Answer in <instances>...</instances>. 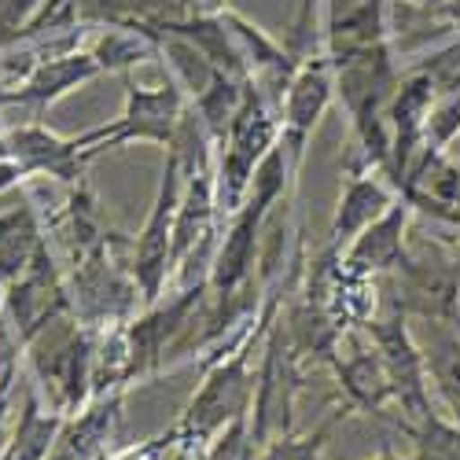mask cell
Returning a JSON list of instances; mask_svg holds the SVG:
<instances>
[{"mask_svg":"<svg viewBox=\"0 0 460 460\" xmlns=\"http://www.w3.org/2000/svg\"><path fill=\"white\" fill-rule=\"evenodd\" d=\"M295 181L298 177L288 166L284 147L277 144L270 155L261 159L243 207L236 214H228V228L217 240V251H214V261H210V277H207V298L210 302H228V298H236L243 288H251L265 221H270L273 207L295 188Z\"/></svg>","mask_w":460,"mask_h":460,"instance_id":"obj_1","label":"cell"},{"mask_svg":"<svg viewBox=\"0 0 460 460\" xmlns=\"http://www.w3.org/2000/svg\"><path fill=\"white\" fill-rule=\"evenodd\" d=\"M332 70H335V96L354 126L361 159L387 177V170H391L387 103L402 82L394 41H383V45H372V49H361L350 56H335Z\"/></svg>","mask_w":460,"mask_h":460,"instance_id":"obj_2","label":"cell"},{"mask_svg":"<svg viewBox=\"0 0 460 460\" xmlns=\"http://www.w3.org/2000/svg\"><path fill=\"white\" fill-rule=\"evenodd\" d=\"M270 332V328H265ZM261 335H254L251 342H243L240 350H233L228 358L214 361L210 368H203V383L199 391L191 394V402L184 405V412L177 416L173 431V449L181 460H199L217 435H225L236 420L251 416L254 405V372H251V358L261 347Z\"/></svg>","mask_w":460,"mask_h":460,"instance_id":"obj_3","label":"cell"},{"mask_svg":"<svg viewBox=\"0 0 460 460\" xmlns=\"http://www.w3.org/2000/svg\"><path fill=\"white\" fill-rule=\"evenodd\" d=\"M280 144V107L254 82H247L240 111L233 114L225 140L217 144V207L221 214H236L251 191V181L261 159Z\"/></svg>","mask_w":460,"mask_h":460,"instance_id":"obj_4","label":"cell"},{"mask_svg":"<svg viewBox=\"0 0 460 460\" xmlns=\"http://www.w3.org/2000/svg\"><path fill=\"white\" fill-rule=\"evenodd\" d=\"M96 339L100 332L66 321L63 332L37 335L26 354L33 368L37 391H45V405L59 416H78L93 402V368H96Z\"/></svg>","mask_w":460,"mask_h":460,"instance_id":"obj_5","label":"cell"},{"mask_svg":"<svg viewBox=\"0 0 460 460\" xmlns=\"http://www.w3.org/2000/svg\"><path fill=\"white\" fill-rule=\"evenodd\" d=\"M207 302V280L181 284V291L163 295L159 302L144 305V314L126 321L129 339V387L140 379H151L166 361H173L181 339L188 335L191 321Z\"/></svg>","mask_w":460,"mask_h":460,"instance_id":"obj_6","label":"cell"},{"mask_svg":"<svg viewBox=\"0 0 460 460\" xmlns=\"http://www.w3.org/2000/svg\"><path fill=\"white\" fill-rule=\"evenodd\" d=\"M181 188H184L181 159H177V151H166V166H163L155 203H151V214L137 233L133 258H129L133 280L140 288L144 305L159 302L173 280V225H177V207H181Z\"/></svg>","mask_w":460,"mask_h":460,"instance_id":"obj_7","label":"cell"},{"mask_svg":"<svg viewBox=\"0 0 460 460\" xmlns=\"http://www.w3.org/2000/svg\"><path fill=\"white\" fill-rule=\"evenodd\" d=\"M107 151L103 126L78 137H56L41 122H22L4 133V155L22 166L26 177H52L59 184H82L85 166Z\"/></svg>","mask_w":460,"mask_h":460,"instance_id":"obj_8","label":"cell"},{"mask_svg":"<svg viewBox=\"0 0 460 460\" xmlns=\"http://www.w3.org/2000/svg\"><path fill=\"white\" fill-rule=\"evenodd\" d=\"M4 317L12 321L22 350L41 332H49L52 324L74 317L66 273H63V265L56 261V247L49 240H45L41 251L33 254L26 273L19 280L4 284Z\"/></svg>","mask_w":460,"mask_h":460,"instance_id":"obj_9","label":"cell"},{"mask_svg":"<svg viewBox=\"0 0 460 460\" xmlns=\"http://www.w3.org/2000/svg\"><path fill=\"white\" fill-rule=\"evenodd\" d=\"M332 100H335V70L321 49L295 66L288 93L280 100V147H284L288 166L295 177L302 170L310 137H314L317 122L324 119V111L332 107Z\"/></svg>","mask_w":460,"mask_h":460,"instance_id":"obj_10","label":"cell"},{"mask_svg":"<svg viewBox=\"0 0 460 460\" xmlns=\"http://www.w3.org/2000/svg\"><path fill=\"white\" fill-rule=\"evenodd\" d=\"M368 335H372V347L379 350L383 365L391 372L394 402L405 412V424H420V420L431 416L435 409L428 398V361L405 324V305L394 302L387 314H376L368 321Z\"/></svg>","mask_w":460,"mask_h":460,"instance_id":"obj_11","label":"cell"},{"mask_svg":"<svg viewBox=\"0 0 460 460\" xmlns=\"http://www.w3.org/2000/svg\"><path fill=\"white\" fill-rule=\"evenodd\" d=\"M191 96L188 89L166 74L163 85H133L126 82V107L114 122L103 126L107 133V151L122 147V144H163L170 147L177 137V126L184 119Z\"/></svg>","mask_w":460,"mask_h":460,"instance_id":"obj_12","label":"cell"},{"mask_svg":"<svg viewBox=\"0 0 460 460\" xmlns=\"http://www.w3.org/2000/svg\"><path fill=\"white\" fill-rule=\"evenodd\" d=\"M398 188L383 177L376 166H368L361 159V151L347 159V181H342V196L328 228V247L332 251H347L354 236H361L365 228L383 217L394 203H398Z\"/></svg>","mask_w":460,"mask_h":460,"instance_id":"obj_13","label":"cell"},{"mask_svg":"<svg viewBox=\"0 0 460 460\" xmlns=\"http://www.w3.org/2000/svg\"><path fill=\"white\" fill-rule=\"evenodd\" d=\"M394 0H324V56H350L372 45L391 41Z\"/></svg>","mask_w":460,"mask_h":460,"instance_id":"obj_14","label":"cell"},{"mask_svg":"<svg viewBox=\"0 0 460 460\" xmlns=\"http://www.w3.org/2000/svg\"><path fill=\"white\" fill-rule=\"evenodd\" d=\"M96 74H103V70H100V63L93 59L89 49H74V52L52 56L45 63H37L19 85L0 93V107H30L33 119H37L45 107L63 100L70 89L93 82Z\"/></svg>","mask_w":460,"mask_h":460,"instance_id":"obj_15","label":"cell"},{"mask_svg":"<svg viewBox=\"0 0 460 460\" xmlns=\"http://www.w3.org/2000/svg\"><path fill=\"white\" fill-rule=\"evenodd\" d=\"M409 199H398L383 217H376L361 236L350 240V247L342 251V265L358 277H376L398 270L405 261V228H409Z\"/></svg>","mask_w":460,"mask_h":460,"instance_id":"obj_16","label":"cell"},{"mask_svg":"<svg viewBox=\"0 0 460 460\" xmlns=\"http://www.w3.org/2000/svg\"><path fill=\"white\" fill-rule=\"evenodd\" d=\"M126 391H111L93 398L78 416H66V424L49 453V460H96L107 453V442L119 428Z\"/></svg>","mask_w":460,"mask_h":460,"instance_id":"obj_17","label":"cell"},{"mask_svg":"<svg viewBox=\"0 0 460 460\" xmlns=\"http://www.w3.org/2000/svg\"><path fill=\"white\" fill-rule=\"evenodd\" d=\"M332 365H335L342 394L350 398L354 409L383 412V409L394 402L391 372H387V365H383V358H379L376 347H361V342H358V347L347 358H335Z\"/></svg>","mask_w":460,"mask_h":460,"instance_id":"obj_18","label":"cell"},{"mask_svg":"<svg viewBox=\"0 0 460 460\" xmlns=\"http://www.w3.org/2000/svg\"><path fill=\"white\" fill-rule=\"evenodd\" d=\"M45 217L33 207V199L0 214V288L30 270L33 254L45 247Z\"/></svg>","mask_w":460,"mask_h":460,"instance_id":"obj_19","label":"cell"},{"mask_svg":"<svg viewBox=\"0 0 460 460\" xmlns=\"http://www.w3.org/2000/svg\"><path fill=\"white\" fill-rule=\"evenodd\" d=\"M63 424H66V416H59L56 409L45 405L37 383L26 387L22 391V405H19V420H15L8 449H4L8 460H49Z\"/></svg>","mask_w":460,"mask_h":460,"instance_id":"obj_20","label":"cell"},{"mask_svg":"<svg viewBox=\"0 0 460 460\" xmlns=\"http://www.w3.org/2000/svg\"><path fill=\"white\" fill-rule=\"evenodd\" d=\"M188 19L184 0H82V22L93 30L107 26H147L166 30L170 22Z\"/></svg>","mask_w":460,"mask_h":460,"instance_id":"obj_21","label":"cell"},{"mask_svg":"<svg viewBox=\"0 0 460 460\" xmlns=\"http://www.w3.org/2000/svg\"><path fill=\"white\" fill-rule=\"evenodd\" d=\"M89 52L103 74H129L144 59H155L163 52V33L147 26H107Z\"/></svg>","mask_w":460,"mask_h":460,"instance_id":"obj_22","label":"cell"},{"mask_svg":"<svg viewBox=\"0 0 460 460\" xmlns=\"http://www.w3.org/2000/svg\"><path fill=\"white\" fill-rule=\"evenodd\" d=\"M402 199H409V207H416V210L460 228V166L442 155L438 163L428 166L420 184L409 188Z\"/></svg>","mask_w":460,"mask_h":460,"instance_id":"obj_23","label":"cell"},{"mask_svg":"<svg viewBox=\"0 0 460 460\" xmlns=\"http://www.w3.org/2000/svg\"><path fill=\"white\" fill-rule=\"evenodd\" d=\"M243 89H247V82L228 78V74H214V82L203 93L191 96V107H196L199 122L207 126V133L214 137V144H221L225 133H228V126H233V114L240 111Z\"/></svg>","mask_w":460,"mask_h":460,"instance_id":"obj_24","label":"cell"},{"mask_svg":"<svg viewBox=\"0 0 460 460\" xmlns=\"http://www.w3.org/2000/svg\"><path fill=\"white\" fill-rule=\"evenodd\" d=\"M342 416H347L342 409H332L310 435H291V431L277 435V438H270L261 446V453L254 460H321L324 456V442L332 438V431H335V424Z\"/></svg>","mask_w":460,"mask_h":460,"instance_id":"obj_25","label":"cell"},{"mask_svg":"<svg viewBox=\"0 0 460 460\" xmlns=\"http://www.w3.org/2000/svg\"><path fill=\"white\" fill-rule=\"evenodd\" d=\"M405 428L416 442L412 460H460V424H453V420L431 412L420 424H405Z\"/></svg>","mask_w":460,"mask_h":460,"instance_id":"obj_26","label":"cell"},{"mask_svg":"<svg viewBox=\"0 0 460 460\" xmlns=\"http://www.w3.org/2000/svg\"><path fill=\"white\" fill-rule=\"evenodd\" d=\"M424 361H428V376H435V383H438L442 398L460 416V342L442 335L435 347L424 354Z\"/></svg>","mask_w":460,"mask_h":460,"instance_id":"obj_27","label":"cell"},{"mask_svg":"<svg viewBox=\"0 0 460 460\" xmlns=\"http://www.w3.org/2000/svg\"><path fill=\"white\" fill-rule=\"evenodd\" d=\"M412 66L428 74L438 96L460 93V37L449 45H442V49H435V52H428L424 59H416Z\"/></svg>","mask_w":460,"mask_h":460,"instance_id":"obj_28","label":"cell"},{"mask_svg":"<svg viewBox=\"0 0 460 460\" xmlns=\"http://www.w3.org/2000/svg\"><path fill=\"white\" fill-rule=\"evenodd\" d=\"M41 8V0H0V56L22 45V30Z\"/></svg>","mask_w":460,"mask_h":460,"instance_id":"obj_29","label":"cell"},{"mask_svg":"<svg viewBox=\"0 0 460 460\" xmlns=\"http://www.w3.org/2000/svg\"><path fill=\"white\" fill-rule=\"evenodd\" d=\"M173 449V431H163L155 438H147V442H137L122 453H111V460H163L166 453Z\"/></svg>","mask_w":460,"mask_h":460,"instance_id":"obj_30","label":"cell"},{"mask_svg":"<svg viewBox=\"0 0 460 460\" xmlns=\"http://www.w3.org/2000/svg\"><path fill=\"white\" fill-rule=\"evenodd\" d=\"M19 365L15 368H8L4 376H0V453L8 449V438H12V431H8V420H12V402H15V387H19Z\"/></svg>","mask_w":460,"mask_h":460,"instance_id":"obj_31","label":"cell"},{"mask_svg":"<svg viewBox=\"0 0 460 460\" xmlns=\"http://www.w3.org/2000/svg\"><path fill=\"white\" fill-rule=\"evenodd\" d=\"M424 15L435 19V26H442V30H456V33H460V0H438V4L428 8Z\"/></svg>","mask_w":460,"mask_h":460,"instance_id":"obj_32","label":"cell"},{"mask_svg":"<svg viewBox=\"0 0 460 460\" xmlns=\"http://www.w3.org/2000/svg\"><path fill=\"white\" fill-rule=\"evenodd\" d=\"M22 181H26L22 166H19L15 159H8V155H0V191H8V188H15V184H22Z\"/></svg>","mask_w":460,"mask_h":460,"instance_id":"obj_33","label":"cell"},{"mask_svg":"<svg viewBox=\"0 0 460 460\" xmlns=\"http://www.w3.org/2000/svg\"><path fill=\"white\" fill-rule=\"evenodd\" d=\"M225 8H228L225 0H184L188 19H191V15H221Z\"/></svg>","mask_w":460,"mask_h":460,"instance_id":"obj_34","label":"cell"},{"mask_svg":"<svg viewBox=\"0 0 460 460\" xmlns=\"http://www.w3.org/2000/svg\"><path fill=\"white\" fill-rule=\"evenodd\" d=\"M376 460H402V456H398V453H394V449H391V446H387V449H383V453H379V456H376Z\"/></svg>","mask_w":460,"mask_h":460,"instance_id":"obj_35","label":"cell"},{"mask_svg":"<svg viewBox=\"0 0 460 460\" xmlns=\"http://www.w3.org/2000/svg\"><path fill=\"white\" fill-rule=\"evenodd\" d=\"M0 310H4V288H0Z\"/></svg>","mask_w":460,"mask_h":460,"instance_id":"obj_36","label":"cell"},{"mask_svg":"<svg viewBox=\"0 0 460 460\" xmlns=\"http://www.w3.org/2000/svg\"><path fill=\"white\" fill-rule=\"evenodd\" d=\"M4 133H8V129H4V126H0V144H4Z\"/></svg>","mask_w":460,"mask_h":460,"instance_id":"obj_37","label":"cell"},{"mask_svg":"<svg viewBox=\"0 0 460 460\" xmlns=\"http://www.w3.org/2000/svg\"><path fill=\"white\" fill-rule=\"evenodd\" d=\"M0 460H8V453H0Z\"/></svg>","mask_w":460,"mask_h":460,"instance_id":"obj_38","label":"cell"},{"mask_svg":"<svg viewBox=\"0 0 460 460\" xmlns=\"http://www.w3.org/2000/svg\"><path fill=\"white\" fill-rule=\"evenodd\" d=\"M0 155H4V144H0Z\"/></svg>","mask_w":460,"mask_h":460,"instance_id":"obj_39","label":"cell"}]
</instances>
